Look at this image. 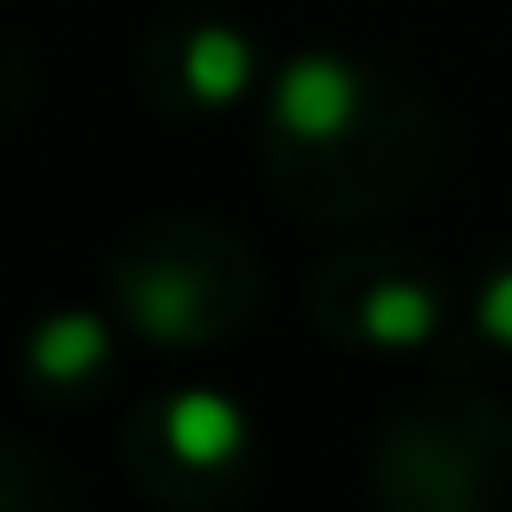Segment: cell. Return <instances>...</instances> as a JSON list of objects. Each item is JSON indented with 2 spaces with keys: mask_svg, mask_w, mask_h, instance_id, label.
<instances>
[{
  "mask_svg": "<svg viewBox=\"0 0 512 512\" xmlns=\"http://www.w3.org/2000/svg\"><path fill=\"white\" fill-rule=\"evenodd\" d=\"M273 117L305 143H325L357 117V78L344 72L338 59L312 52V59H292L279 72V91H273Z\"/></svg>",
  "mask_w": 512,
  "mask_h": 512,
  "instance_id": "1",
  "label": "cell"
},
{
  "mask_svg": "<svg viewBox=\"0 0 512 512\" xmlns=\"http://www.w3.org/2000/svg\"><path fill=\"white\" fill-rule=\"evenodd\" d=\"M163 435L188 467H221V461H234V448L247 441V422H240V409L221 389H182L163 415Z\"/></svg>",
  "mask_w": 512,
  "mask_h": 512,
  "instance_id": "2",
  "label": "cell"
},
{
  "mask_svg": "<svg viewBox=\"0 0 512 512\" xmlns=\"http://www.w3.org/2000/svg\"><path fill=\"white\" fill-rule=\"evenodd\" d=\"M182 78H188V91H195L201 104H234L240 91H247V78H253L247 39L227 33V26H201V33L188 39V52H182Z\"/></svg>",
  "mask_w": 512,
  "mask_h": 512,
  "instance_id": "3",
  "label": "cell"
},
{
  "mask_svg": "<svg viewBox=\"0 0 512 512\" xmlns=\"http://www.w3.org/2000/svg\"><path fill=\"white\" fill-rule=\"evenodd\" d=\"M435 318H441L435 292L415 286V279H376V286L363 292V331H370L376 344H389V350L422 344L428 331H435Z\"/></svg>",
  "mask_w": 512,
  "mask_h": 512,
  "instance_id": "4",
  "label": "cell"
},
{
  "mask_svg": "<svg viewBox=\"0 0 512 512\" xmlns=\"http://www.w3.org/2000/svg\"><path fill=\"white\" fill-rule=\"evenodd\" d=\"M104 363V325L91 312H59L33 331V370L46 383H78Z\"/></svg>",
  "mask_w": 512,
  "mask_h": 512,
  "instance_id": "5",
  "label": "cell"
},
{
  "mask_svg": "<svg viewBox=\"0 0 512 512\" xmlns=\"http://www.w3.org/2000/svg\"><path fill=\"white\" fill-rule=\"evenodd\" d=\"M130 305H137V325L150 331V338H163V344H182V338L201 331V292H195V279L175 273V266L143 279Z\"/></svg>",
  "mask_w": 512,
  "mask_h": 512,
  "instance_id": "6",
  "label": "cell"
},
{
  "mask_svg": "<svg viewBox=\"0 0 512 512\" xmlns=\"http://www.w3.org/2000/svg\"><path fill=\"white\" fill-rule=\"evenodd\" d=\"M480 331L512 350V273H500L487 292H480Z\"/></svg>",
  "mask_w": 512,
  "mask_h": 512,
  "instance_id": "7",
  "label": "cell"
}]
</instances>
